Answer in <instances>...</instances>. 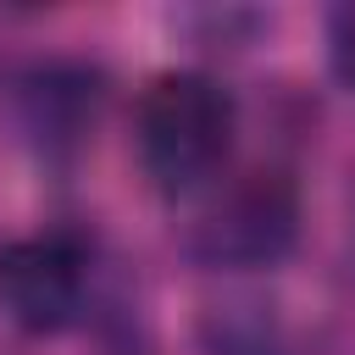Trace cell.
Listing matches in <instances>:
<instances>
[{
    "instance_id": "2",
    "label": "cell",
    "mask_w": 355,
    "mask_h": 355,
    "mask_svg": "<svg viewBox=\"0 0 355 355\" xmlns=\"http://www.w3.org/2000/svg\"><path fill=\"white\" fill-rule=\"evenodd\" d=\"M294 239H300L294 183L283 172H250L200 211L189 250L205 266H272L294 250Z\"/></svg>"
},
{
    "instance_id": "4",
    "label": "cell",
    "mask_w": 355,
    "mask_h": 355,
    "mask_svg": "<svg viewBox=\"0 0 355 355\" xmlns=\"http://www.w3.org/2000/svg\"><path fill=\"white\" fill-rule=\"evenodd\" d=\"M327 55H333L338 83L355 89V0H344V6L327 17Z\"/></svg>"
},
{
    "instance_id": "3",
    "label": "cell",
    "mask_w": 355,
    "mask_h": 355,
    "mask_svg": "<svg viewBox=\"0 0 355 355\" xmlns=\"http://www.w3.org/2000/svg\"><path fill=\"white\" fill-rule=\"evenodd\" d=\"M83 250L67 233H28L0 244V311L28 333H61L83 311Z\"/></svg>"
},
{
    "instance_id": "1",
    "label": "cell",
    "mask_w": 355,
    "mask_h": 355,
    "mask_svg": "<svg viewBox=\"0 0 355 355\" xmlns=\"http://www.w3.org/2000/svg\"><path fill=\"white\" fill-rule=\"evenodd\" d=\"M139 166L161 194L200 189L233 144V94L205 72H161L139 100Z\"/></svg>"
}]
</instances>
